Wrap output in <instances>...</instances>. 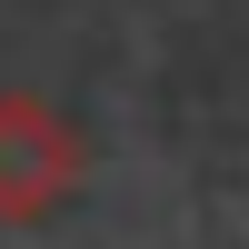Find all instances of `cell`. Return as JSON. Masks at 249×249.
Here are the masks:
<instances>
[{
  "instance_id": "cell-1",
  "label": "cell",
  "mask_w": 249,
  "mask_h": 249,
  "mask_svg": "<svg viewBox=\"0 0 249 249\" xmlns=\"http://www.w3.org/2000/svg\"><path fill=\"white\" fill-rule=\"evenodd\" d=\"M90 179V140L60 120L50 90H0V219L40 230L70 210V190Z\"/></svg>"
}]
</instances>
